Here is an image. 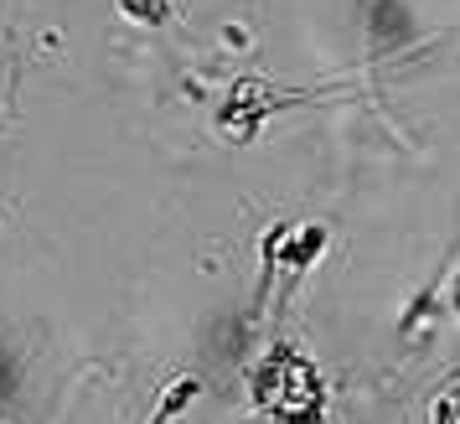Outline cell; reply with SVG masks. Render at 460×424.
<instances>
[{"instance_id":"5b68a950","label":"cell","mask_w":460,"mask_h":424,"mask_svg":"<svg viewBox=\"0 0 460 424\" xmlns=\"http://www.w3.org/2000/svg\"><path fill=\"white\" fill-rule=\"evenodd\" d=\"M435 424H460V399H456V388H445L435 399V414H429Z\"/></svg>"},{"instance_id":"277c9868","label":"cell","mask_w":460,"mask_h":424,"mask_svg":"<svg viewBox=\"0 0 460 424\" xmlns=\"http://www.w3.org/2000/svg\"><path fill=\"white\" fill-rule=\"evenodd\" d=\"M119 5V16L135 26H166L176 16V0H114Z\"/></svg>"},{"instance_id":"7a4b0ae2","label":"cell","mask_w":460,"mask_h":424,"mask_svg":"<svg viewBox=\"0 0 460 424\" xmlns=\"http://www.w3.org/2000/svg\"><path fill=\"white\" fill-rule=\"evenodd\" d=\"M450 296H456V254L445 259V269L435 275V285H424V290L414 296V305H409L403 321H398V331H403V337H414L424 321H429V326L445 321V316H450Z\"/></svg>"},{"instance_id":"3957f363","label":"cell","mask_w":460,"mask_h":424,"mask_svg":"<svg viewBox=\"0 0 460 424\" xmlns=\"http://www.w3.org/2000/svg\"><path fill=\"white\" fill-rule=\"evenodd\" d=\"M197 393H202V378H197V373H181V378H171L166 388H161L155 409H150V424H176V420H181V414L191 409V403H197Z\"/></svg>"},{"instance_id":"6da1fadb","label":"cell","mask_w":460,"mask_h":424,"mask_svg":"<svg viewBox=\"0 0 460 424\" xmlns=\"http://www.w3.org/2000/svg\"><path fill=\"white\" fill-rule=\"evenodd\" d=\"M249 399L264 424H326V383L300 347H270L259 358Z\"/></svg>"}]
</instances>
